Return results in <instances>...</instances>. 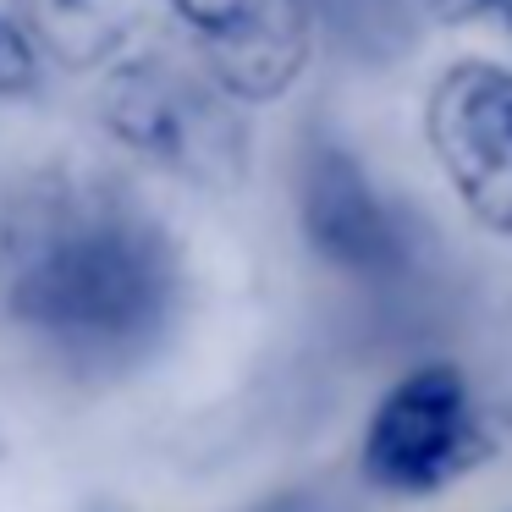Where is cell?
Segmentation results:
<instances>
[{"label": "cell", "instance_id": "cell-1", "mask_svg": "<svg viewBox=\"0 0 512 512\" xmlns=\"http://www.w3.org/2000/svg\"><path fill=\"white\" fill-rule=\"evenodd\" d=\"M182 303V254L127 182L39 166L0 193V320L72 375L144 364Z\"/></svg>", "mask_w": 512, "mask_h": 512}, {"label": "cell", "instance_id": "cell-2", "mask_svg": "<svg viewBox=\"0 0 512 512\" xmlns=\"http://www.w3.org/2000/svg\"><path fill=\"white\" fill-rule=\"evenodd\" d=\"M100 122L127 155L166 177L199 182V188H226L243 177L248 138L237 105L193 61L171 50H144L105 72Z\"/></svg>", "mask_w": 512, "mask_h": 512}, {"label": "cell", "instance_id": "cell-3", "mask_svg": "<svg viewBox=\"0 0 512 512\" xmlns=\"http://www.w3.org/2000/svg\"><path fill=\"white\" fill-rule=\"evenodd\" d=\"M490 457V430L457 364H419L375 402L364 479L386 496H435Z\"/></svg>", "mask_w": 512, "mask_h": 512}, {"label": "cell", "instance_id": "cell-4", "mask_svg": "<svg viewBox=\"0 0 512 512\" xmlns=\"http://www.w3.org/2000/svg\"><path fill=\"white\" fill-rule=\"evenodd\" d=\"M424 144L468 221L512 243V67L452 61L424 94Z\"/></svg>", "mask_w": 512, "mask_h": 512}, {"label": "cell", "instance_id": "cell-5", "mask_svg": "<svg viewBox=\"0 0 512 512\" xmlns=\"http://www.w3.org/2000/svg\"><path fill=\"white\" fill-rule=\"evenodd\" d=\"M166 6L193 45V67L232 105H270L309 72V0H166Z\"/></svg>", "mask_w": 512, "mask_h": 512}, {"label": "cell", "instance_id": "cell-6", "mask_svg": "<svg viewBox=\"0 0 512 512\" xmlns=\"http://www.w3.org/2000/svg\"><path fill=\"white\" fill-rule=\"evenodd\" d=\"M298 221L309 248L353 281H391L408 265V232L369 171L336 138H314L298 160Z\"/></svg>", "mask_w": 512, "mask_h": 512}, {"label": "cell", "instance_id": "cell-7", "mask_svg": "<svg viewBox=\"0 0 512 512\" xmlns=\"http://www.w3.org/2000/svg\"><path fill=\"white\" fill-rule=\"evenodd\" d=\"M149 0H12V17L34 39L39 61H61L72 72L105 67L144 23Z\"/></svg>", "mask_w": 512, "mask_h": 512}, {"label": "cell", "instance_id": "cell-8", "mask_svg": "<svg viewBox=\"0 0 512 512\" xmlns=\"http://www.w3.org/2000/svg\"><path fill=\"white\" fill-rule=\"evenodd\" d=\"M39 50L34 39L23 34L12 12H0V100H17V94H34L39 89Z\"/></svg>", "mask_w": 512, "mask_h": 512}, {"label": "cell", "instance_id": "cell-9", "mask_svg": "<svg viewBox=\"0 0 512 512\" xmlns=\"http://www.w3.org/2000/svg\"><path fill=\"white\" fill-rule=\"evenodd\" d=\"M254 512H358V507L342 496H320V490H287V496H270Z\"/></svg>", "mask_w": 512, "mask_h": 512}, {"label": "cell", "instance_id": "cell-10", "mask_svg": "<svg viewBox=\"0 0 512 512\" xmlns=\"http://www.w3.org/2000/svg\"><path fill=\"white\" fill-rule=\"evenodd\" d=\"M441 23H474V17H496L501 0H430Z\"/></svg>", "mask_w": 512, "mask_h": 512}, {"label": "cell", "instance_id": "cell-11", "mask_svg": "<svg viewBox=\"0 0 512 512\" xmlns=\"http://www.w3.org/2000/svg\"><path fill=\"white\" fill-rule=\"evenodd\" d=\"M496 17L507 23V34H512V0H501V6H496Z\"/></svg>", "mask_w": 512, "mask_h": 512}, {"label": "cell", "instance_id": "cell-12", "mask_svg": "<svg viewBox=\"0 0 512 512\" xmlns=\"http://www.w3.org/2000/svg\"><path fill=\"white\" fill-rule=\"evenodd\" d=\"M0 457H6V435H0Z\"/></svg>", "mask_w": 512, "mask_h": 512}]
</instances>
